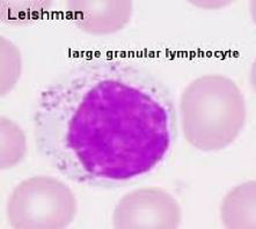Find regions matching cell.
<instances>
[{
    "label": "cell",
    "mask_w": 256,
    "mask_h": 229,
    "mask_svg": "<svg viewBox=\"0 0 256 229\" xmlns=\"http://www.w3.org/2000/svg\"><path fill=\"white\" fill-rule=\"evenodd\" d=\"M246 118L244 94L226 75L200 76L181 94L182 132L189 145L200 152H219L232 145Z\"/></svg>",
    "instance_id": "cell-2"
},
{
    "label": "cell",
    "mask_w": 256,
    "mask_h": 229,
    "mask_svg": "<svg viewBox=\"0 0 256 229\" xmlns=\"http://www.w3.org/2000/svg\"><path fill=\"white\" fill-rule=\"evenodd\" d=\"M181 223L180 204L160 188H140L124 195L112 213V225L118 229H174Z\"/></svg>",
    "instance_id": "cell-4"
},
{
    "label": "cell",
    "mask_w": 256,
    "mask_h": 229,
    "mask_svg": "<svg viewBox=\"0 0 256 229\" xmlns=\"http://www.w3.org/2000/svg\"><path fill=\"white\" fill-rule=\"evenodd\" d=\"M76 199L58 178L38 175L14 188L7 203L10 225L16 229H60L74 221Z\"/></svg>",
    "instance_id": "cell-3"
},
{
    "label": "cell",
    "mask_w": 256,
    "mask_h": 229,
    "mask_svg": "<svg viewBox=\"0 0 256 229\" xmlns=\"http://www.w3.org/2000/svg\"><path fill=\"white\" fill-rule=\"evenodd\" d=\"M48 0H2V20L7 24L24 25L42 20L52 8Z\"/></svg>",
    "instance_id": "cell-8"
},
{
    "label": "cell",
    "mask_w": 256,
    "mask_h": 229,
    "mask_svg": "<svg viewBox=\"0 0 256 229\" xmlns=\"http://www.w3.org/2000/svg\"><path fill=\"white\" fill-rule=\"evenodd\" d=\"M220 219L226 228H256V182L238 185L222 199Z\"/></svg>",
    "instance_id": "cell-6"
},
{
    "label": "cell",
    "mask_w": 256,
    "mask_h": 229,
    "mask_svg": "<svg viewBox=\"0 0 256 229\" xmlns=\"http://www.w3.org/2000/svg\"><path fill=\"white\" fill-rule=\"evenodd\" d=\"M172 94L134 64L95 60L60 74L40 94L36 145L60 175L109 187L151 173L176 136Z\"/></svg>",
    "instance_id": "cell-1"
},
{
    "label": "cell",
    "mask_w": 256,
    "mask_h": 229,
    "mask_svg": "<svg viewBox=\"0 0 256 229\" xmlns=\"http://www.w3.org/2000/svg\"><path fill=\"white\" fill-rule=\"evenodd\" d=\"M27 154V138L12 119H0V168L10 169L22 162Z\"/></svg>",
    "instance_id": "cell-7"
},
{
    "label": "cell",
    "mask_w": 256,
    "mask_h": 229,
    "mask_svg": "<svg viewBox=\"0 0 256 229\" xmlns=\"http://www.w3.org/2000/svg\"><path fill=\"white\" fill-rule=\"evenodd\" d=\"M66 10L79 30L104 36L115 34L130 23L134 5L129 0H70Z\"/></svg>",
    "instance_id": "cell-5"
},
{
    "label": "cell",
    "mask_w": 256,
    "mask_h": 229,
    "mask_svg": "<svg viewBox=\"0 0 256 229\" xmlns=\"http://www.w3.org/2000/svg\"><path fill=\"white\" fill-rule=\"evenodd\" d=\"M22 73V57L8 38L0 37V95L5 97L16 86Z\"/></svg>",
    "instance_id": "cell-9"
}]
</instances>
